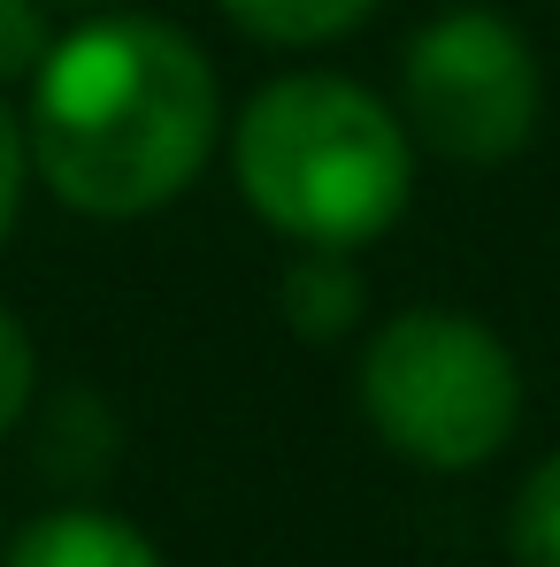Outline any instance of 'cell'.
<instances>
[{
    "instance_id": "cell-1",
    "label": "cell",
    "mask_w": 560,
    "mask_h": 567,
    "mask_svg": "<svg viewBox=\"0 0 560 567\" xmlns=\"http://www.w3.org/2000/svg\"><path fill=\"white\" fill-rule=\"evenodd\" d=\"M223 93L207 54L154 16H100L54 39L23 107L31 169L62 207L100 223L170 207L207 169Z\"/></svg>"
},
{
    "instance_id": "cell-2",
    "label": "cell",
    "mask_w": 560,
    "mask_h": 567,
    "mask_svg": "<svg viewBox=\"0 0 560 567\" xmlns=\"http://www.w3.org/2000/svg\"><path fill=\"white\" fill-rule=\"evenodd\" d=\"M415 185L407 131L354 78L299 70L246 100L238 115V192L292 246H369L399 223Z\"/></svg>"
},
{
    "instance_id": "cell-3",
    "label": "cell",
    "mask_w": 560,
    "mask_h": 567,
    "mask_svg": "<svg viewBox=\"0 0 560 567\" xmlns=\"http://www.w3.org/2000/svg\"><path fill=\"white\" fill-rule=\"evenodd\" d=\"M362 414L422 468H483L522 422V369L476 315L407 307L362 353Z\"/></svg>"
},
{
    "instance_id": "cell-4",
    "label": "cell",
    "mask_w": 560,
    "mask_h": 567,
    "mask_svg": "<svg viewBox=\"0 0 560 567\" xmlns=\"http://www.w3.org/2000/svg\"><path fill=\"white\" fill-rule=\"evenodd\" d=\"M399 85H407V123L422 131V146H438L446 162H476V169L522 154L538 131V100H546L530 39L476 0L430 16L407 39Z\"/></svg>"
},
{
    "instance_id": "cell-5",
    "label": "cell",
    "mask_w": 560,
    "mask_h": 567,
    "mask_svg": "<svg viewBox=\"0 0 560 567\" xmlns=\"http://www.w3.org/2000/svg\"><path fill=\"white\" fill-rule=\"evenodd\" d=\"M8 567H162V553L115 514H47L16 537Z\"/></svg>"
},
{
    "instance_id": "cell-6",
    "label": "cell",
    "mask_w": 560,
    "mask_h": 567,
    "mask_svg": "<svg viewBox=\"0 0 560 567\" xmlns=\"http://www.w3.org/2000/svg\"><path fill=\"white\" fill-rule=\"evenodd\" d=\"M284 315H292L299 338H346L354 315H362V269L338 246H307L284 269Z\"/></svg>"
},
{
    "instance_id": "cell-7",
    "label": "cell",
    "mask_w": 560,
    "mask_h": 567,
    "mask_svg": "<svg viewBox=\"0 0 560 567\" xmlns=\"http://www.w3.org/2000/svg\"><path fill=\"white\" fill-rule=\"evenodd\" d=\"M384 0H223V16L246 31V39H269V47H323L354 23H369Z\"/></svg>"
},
{
    "instance_id": "cell-8",
    "label": "cell",
    "mask_w": 560,
    "mask_h": 567,
    "mask_svg": "<svg viewBox=\"0 0 560 567\" xmlns=\"http://www.w3.org/2000/svg\"><path fill=\"white\" fill-rule=\"evenodd\" d=\"M507 545L522 567H560V453H546L530 483L515 491V514H507Z\"/></svg>"
},
{
    "instance_id": "cell-9",
    "label": "cell",
    "mask_w": 560,
    "mask_h": 567,
    "mask_svg": "<svg viewBox=\"0 0 560 567\" xmlns=\"http://www.w3.org/2000/svg\"><path fill=\"white\" fill-rule=\"evenodd\" d=\"M54 47V23L39 0H0V85H31Z\"/></svg>"
},
{
    "instance_id": "cell-10",
    "label": "cell",
    "mask_w": 560,
    "mask_h": 567,
    "mask_svg": "<svg viewBox=\"0 0 560 567\" xmlns=\"http://www.w3.org/2000/svg\"><path fill=\"white\" fill-rule=\"evenodd\" d=\"M31 383H39V353H31V330L0 307V437L23 422L31 406Z\"/></svg>"
},
{
    "instance_id": "cell-11",
    "label": "cell",
    "mask_w": 560,
    "mask_h": 567,
    "mask_svg": "<svg viewBox=\"0 0 560 567\" xmlns=\"http://www.w3.org/2000/svg\"><path fill=\"white\" fill-rule=\"evenodd\" d=\"M23 177H31V146H23V123H16V107L0 100V246H8V230H16Z\"/></svg>"
},
{
    "instance_id": "cell-12",
    "label": "cell",
    "mask_w": 560,
    "mask_h": 567,
    "mask_svg": "<svg viewBox=\"0 0 560 567\" xmlns=\"http://www.w3.org/2000/svg\"><path fill=\"white\" fill-rule=\"evenodd\" d=\"M62 8H100V0H62Z\"/></svg>"
}]
</instances>
